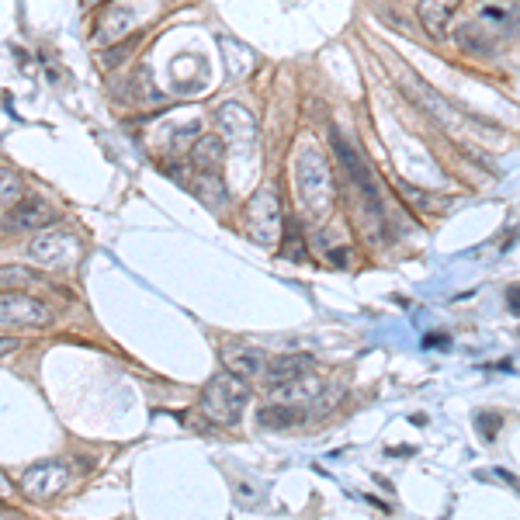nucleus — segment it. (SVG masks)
Segmentation results:
<instances>
[{
	"label": "nucleus",
	"instance_id": "412c9836",
	"mask_svg": "<svg viewBox=\"0 0 520 520\" xmlns=\"http://www.w3.org/2000/svg\"><path fill=\"white\" fill-rule=\"evenodd\" d=\"M42 281L35 271H28V267H0V288H11V285H21V288H28V285H35Z\"/></svg>",
	"mask_w": 520,
	"mask_h": 520
},
{
	"label": "nucleus",
	"instance_id": "2eb2a0df",
	"mask_svg": "<svg viewBox=\"0 0 520 520\" xmlns=\"http://www.w3.org/2000/svg\"><path fill=\"white\" fill-rule=\"evenodd\" d=\"M223 156H225L223 139L219 135H205V139H198L191 146V167L198 170V174H219L223 170Z\"/></svg>",
	"mask_w": 520,
	"mask_h": 520
},
{
	"label": "nucleus",
	"instance_id": "5701e85b",
	"mask_svg": "<svg viewBox=\"0 0 520 520\" xmlns=\"http://www.w3.org/2000/svg\"><path fill=\"white\" fill-rule=\"evenodd\" d=\"M18 351V336H0V357Z\"/></svg>",
	"mask_w": 520,
	"mask_h": 520
},
{
	"label": "nucleus",
	"instance_id": "4468645a",
	"mask_svg": "<svg viewBox=\"0 0 520 520\" xmlns=\"http://www.w3.org/2000/svg\"><path fill=\"white\" fill-rule=\"evenodd\" d=\"M225 372L240 375V378H257L267 368V357L260 347H229L223 357Z\"/></svg>",
	"mask_w": 520,
	"mask_h": 520
},
{
	"label": "nucleus",
	"instance_id": "1a4fd4ad",
	"mask_svg": "<svg viewBox=\"0 0 520 520\" xmlns=\"http://www.w3.org/2000/svg\"><path fill=\"white\" fill-rule=\"evenodd\" d=\"M135 25H139V4L115 0L112 7H108V15L97 18V38H101V42H122Z\"/></svg>",
	"mask_w": 520,
	"mask_h": 520
},
{
	"label": "nucleus",
	"instance_id": "f03ea898",
	"mask_svg": "<svg viewBox=\"0 0 520 520\" xmlns=\"http://www.w3.org/2000/svg\"><path fill=\"white\" fill-rule=\"evenodd\" d=\"M298 198H302V208L309 215H326L330 212V202H334V185H330V170L323 164L316 149H302L298 153Z\"/></svg>",
	"mask_w": 520,
	"mask_h": 520
},
{
	"label": "nucleus",
	"instance_id": "f8f14e48",
	"mask_svg": "<svg viewBox=\"0 0 520 520\" xmlns=\"http://www.w3.org/2000/svg\"><path fill=\"white\" fill-rule=\"evenodd\" d=\"M313 368V357L309 354H281L275 361H267V368H264V378H267V385H288V382H295L302 375H309Z\"/></svg>",
	"mask_w": 520,
	"mask_h": 520
},
{
	"label": "nucleus",
	"instance_id": "b1692460",
	"mask_svg": "<svg viewBox=\"0 0 520 520\" xmlns=\"http://www.w3.org/2000/svg\"><path fill=\"white\" fill-rule=\"evenodd\" d=\"M437 344H445V347H447V336H441V334L424 336V347H437Z\"/></svg>",
	"mask_w": 520,
	"mask_h": 520
},
{
	"label": "nucleus",
	"instance_id": "0eeeda50",
	"mask_svg": "<svg viewBox=\"0 0 520 520\" xmlns=\"http://www.w3.org/2000/svg\"><path fill=\"white\" fill-rule=\"evenodd\" d=\"M63 483H66V468H63V462H38L21 475V493H25L28 500L45 503L63 489Z\"/></svg>",
	"mask_w": 520,
	"mask_h": 520
},
{
	"label": "nucleus",
	"instance_id": "9b49d317",
	"mask_svg": "<svg viewBox=\"0 0 520 520\" xmlns=\"http://www.w3.org/2000/svg\"><path fill=\"white\" fill-rule=\"evenodd\" d=\"M215 122H219L225 139H233V143H246V139L257 135V118L246 112L243 105H236V101L223 105V108L215 112Z\"/></svg>",
	"mask_w": 520,
	"mask_h": 520
},
{
	"label": "nucleus",
	"instance_id": "bb28decb",
	"mask_svg": "<svg viewBox=\"0 0 520 520\" xmlns=\"http://www.w3.org/2000/svg\"><path fill=\"white\" fill-rule=\"evenodd\" d=\"M514 32H520V11H514Z\"/></svg>",
	"mask_w": 520,
	"mask_h": 520
},
{
	"label": "nucleus",
	"instance_id": "9d476101",
	"mask_svg": "<svg viewBox=\"0 0 520 520\" xmlns=\"http://www.w3.org/2000/svg\"><path fill=\"white\" fill-rule=\"evenodd\" d=\"M76 254V240L70 233H38L35 240L28 243V257L38 264H63Z\"/></svg>",
	"mask_w": 520,
	"mask_h": 520
},
{
	"label": "nucleus",
	"instance_id": "a878e982",
	"mask_svg": "<svg viewBox=\"0 0 520 520\" xmlns=\"http://www.w3.org/2000/svg\"><path fill=\"white\" fill-rule=\"evenodd\" d=\"M97 4H105V0H80V7H97Z\"/></svg>",
	"mask_w": 520,
	"mask_h": 520
},
{
	"label": "nucleus",
	"instance_id": "4be33fe9",
	"mask_svg": "<svg viewBox=\"0 0 520 520\" xmlns=\"http://www.w3.org/2000/svg\"><path fill=\"white\" fill-rule=\"evenodd\" d=\"M506 309H510L514 316H520V288H517V285L506 292Z\"/></svg>",
	"mask_w": 520,
	"mask_h": 520
},
{
	"label": "nucleus",
	"instance_id": "393cba45",
	"mask_svg": "<svg viewBox=\"0 0 520 520\" xmlns=\"http://www.w3.org/2000/svg\"><path fill=\"white\" fill-rule=\"evenodd\" d=\"M7 493H11V479H7V475H4V472H0V500H4V496H7Z\"/></svg>",
	"mask_w": 520,
	"mask_h": 520
},
{
	"label": "nucleus",
	"instance_id": "dca6fc26",
	"mask_svg": "<svg viewBox=\"0 0 520 520\" xmlns=\"http://www.w3.org/2000/svg\"><path fill=\"white\" fill-rule=\"evenodd\" d=\"M195 191H198V198H202L208 208H225V202H229V195H225L223 181H219V174H202L198 181H195Z\"/></svg>",
	"mask_w": 520,
	"mask_h": 520
},
{
	"label": "nucleus",
	"instance_id": "a211bd4d",
	"mask_svg": "<svg viewBox=\"0 0 520 520\" xmlns=\"http://www.w3.org/2000/svg\"><path fill=\"white\" fill-rule=\"evenodd\" d=\"M25 195V185L15 170H0V208H11Z\"/></svg>",
	"mask_w": 520,
	"mask_h": 520
},
{
	"label": "nucleus",
	"instance_id": "aec40b11",
	"mask_svg": "<svg viewBox=\"0 0 520 520\" xmlns=\"http://www.w3.org/2000/svg\"><path fill=\"white\" fill-rule=\"evenodd\" d=\"M475 427H479L485 445H493L503 427V413H496V409H479V413H475Z\"/></svg>",
	"mask_w": 520,
	"mask_h": 520
},
{
	"label": "nucleus",
	"instance_id": "423d86ee",
	"mask_svg": "<svg viewBox=\"0 0 520 520\" xmlns=\"http://www.w3.org/2000/svg\"><path fill=\"white\" fill-rule=\"evenodd\" d=\"M0 323L4 326H49L53 305L38 302L28 292H7V295H0Z\"/></svg>",
	"mask_w": 520,
	"mask_h": 520
},
{
	"label": "nucleus",
	"instance_id": "6ab92c4d",
	"mask_svg": "<svg viewBox=\"0 0 520 520\" xmlns=\"http://www.w3.org/2000/svg\"><path fill=\"white\" fill-rule=\"evenodd\" d=\"M223 53L229 59V76H243L254 66V56L246 49H240V42H223Z\"/></svg>",
	"mask_w": 520,
	"mask_h": 520
},
{
	"label": "nucleus",
	"instance_id": "ddd939ff",
	"mask_svg": "<svg viewBox=\"0 0 520 520\" xmlns=\"http://www.w3.org/2000/svg\"><path fill=\"white\" fill-rule=\"evenodd\" d=\"M458 4L462 0H420V25H424V32L430 38H445L447 25L455 18V11H458Z\"/></svg>",
	"mask_w": 520,
	"mask_h": 520
},
{
	"label": "nucleus",
	"instance_id": "20e7f679",
	"mask_svg": "<svg viewBox=\"0 0 520 520\" xmlns=\"http://www.w3.org/2000/svg\"><path fill=\"white\" fill-rule=\"evenodd\" d=\"M506 32H514V11L510 7H485V11H479V18H472L458 32V42L468 53L472 49L483 53L489 45H496V38L506 35Z\"/></svg>",
	"mask_w": 520,
	"mask_h": 520
},
{
	"label": "nucleus",
	"instance_id": "f3484780",
	"mask_svg": "<svg viewBox=\"0 0 520 520\" xmlns=\"http://www.w3.org/2000/svg\"><path fill=\"white\" fill-rule=\"evenodd\" d=\"M305 413L295 406H288V403H278V406H264L260 409V427H292V424H298Z\"/></svg>",
	"mask_w": 520,
	"mask_h": 520
},
{
	"label": "nucleus",
	"instance_id": "f257e3e1",
	"mask_svg": "<svg viewBox=\"0 0 520 520\" xmlns=\"http://www.w3.org/2000/svg\"><path fill=\"white\" fill-rule=\"evenodd\" d=\"M246 403H250V385L233 372L215 375L202 392V413L219 427H233L243 416Z\"/></svg>",
	"mask_w": 520,
	"mask_h": 520
},
{
	"label": "nucleus",
	"instance_id": "7ed1b4c3",
	"mask_svg": "<svg viewBox=\"0 0 520 520\" xmlns=\"http://www.w3.org/2000/svg\"><path fill=\"white\" fill-rule=\"evenodd\" d=\"M246 233L260 246H275L281 240V198L275 187L257 191L246 205Z\"/></svg>",
	"mask_w": 520,
	"mask_h": 520
},
{
	"label": "nucleus",
	"instance_id": "39448f33",
	"mask_svg": "<svg viewBox=\"0 0 520 520\" xmlns=\"http://www.w3.org/2000/svg\"><path fill=\"white\" fill-rule=\"evenodd\" d=\"M330 143H334L336 156H340V164H344V170L351 174V181L357 185V191H361V198H365V208H368V215H372L375 223H382V198H378V185H375L372 170H368V164L354 153L351 146H347V139L340 135V132H330Z\"/></svg>",
	"mask_w": 520,
	"mask_h": 520
},
{
	"label": "nucleus",
	"instance_id": "6e6552de",
	"mask_svg": "<svg viewBox=\"0 0 520 520\" xmlns=\"http://www.w3.org/2000/svg\"><path fill=\"white\" fill-rule=\"evenodd\" d=\"M56 219L59 212L38 195H21L18 202L7 208V225H18V229H45Z\"/></svg>",
	"mask_w": 520,
	"mask_h": 520
},
{
	"label": "nucleus",
	"instance_id": "cd10ccee",
	"mask_svg": "<svg viewBox=\"0 0 520 520\" xmlns=\"http://www.w3.org/2000/svg\"><path fill=\"white\" fill-rule=\"evenodd\" d=\"M0 510H4V506H0Z\"/></svg>",
	"mask_w": 520,
	"mask_h": 520
}]
</instances>
